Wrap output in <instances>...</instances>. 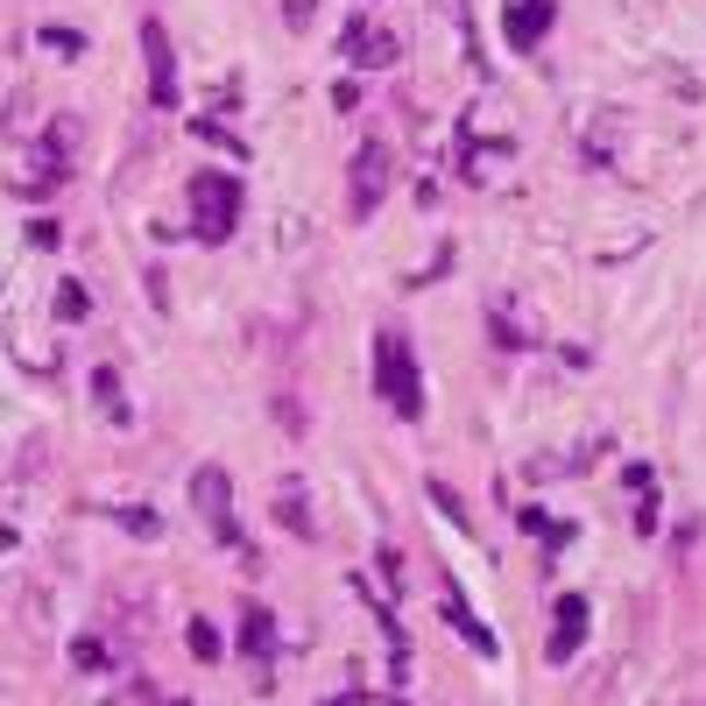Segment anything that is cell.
<instances>
[{"label": "cell", "instance_id": "obj_17", "mask_svg": "<svg viewBox=\"0 0 706 706\" xmlns=\"http://www.w3.org/2000/svg\"><path fill=\"white\" fill-rule=\"evenodd\" d=\"M431 502H439V508H445V516H453V523H459V530H467V508H459V494H453V488H445V480H431Z\"/></svg>", "mask_w": 706, "mask_h": 706}, {"label": "cell", "instance_id": "obj_5", "mask_svg": "<svg viewBox=\"0 0 706 706\" xmlns=\"http://www.w3.org/2000/svg\"><path fill=\"white\" fill-rule=\"evenodd\" d=\"M79 142V120H50V134H43L36 148V177H28V191H57L64 184V148Z\"/></svg>", "mask_w": 706, "mask_h": 706}, {"label": "cell", "instance_id": "obj_6", "mask_svg": "<svg viewBox=\"0 0 706 706\" xmlns=\"http://www.w3.org/2000/svg\"><path fill=\"white\" fill-rule=\"evenodd\" d=\"M382 191H388V156H382V148L368 142V148H360V156H354V219H368Z\"/></svg>", "mask_w": 706, "mask_h": 706}, {"label": "cell", "instance_id": "obj_9", "mask_svg": "<svg viewBox=\"0 0 706 706\" xmlns=\"http://www.w3.org/2000/svg\"><path fill=\"white\" fill-rule=\"evenodd\" d=\"M579 643H587V600L565 594V600H559V629H551V657L565 665V657H573Z\"/></svg>", "mask_w": 706, "mask_h": 706}, {"label": "cell", "instance_id": "obj_15", "mask_svg": "<svg viewBox=\"0 0 706 706\" xmlns=\"http://www.w3.org/2000/svg\"><path fill=\"white\" fill-rule=\"evenodd\" d=\"M71 665H79V671H107V643H99V636H79V643H71Z\"/></svg>", "mask_w": 706, "mask_h": 706}, {"label": "cell", "instance_id": "obj_16", "mask_svg": "<svg viewBox=\"0 0 706 706\" xmlns=\"http://www.w3.org/2000/svg\"><path fill=\"white\" fill-rule=\"evenodd\" d=\"M107 706H177V699H163V693H148V685H120V693Z\"/></svg>", "mask_w": 706, "mask_h": 706}, {"label": "cell", "instance_id": "obj_2", "mask_svg": "<svg viewBox=\"0 0 706 706\" xmlns=\"http://www.w3.org/2000/svg\"><path fill=\"white\" fill-rule=\"evenodd\" d=\"M240 227V177L234 170H199L191 177V234L205 240V248H219V240H234Z\"/></svg>", "mask_w": 706, "mask_h": 706}, {"label": "cell", "instance_id": "obj_20", "mask_svg": "<svg viewBox=\"0 0 706 706\" xmlns=\"http://www.w3.org/2000/svg\"><path fill=\"white\" fill-rule=\"evenodd\" d=\"M120 523H128V530H134V537H156V530H163V523H156V516H148V508H120Z\"/></svg>", "mask_w": 706, "mask_h": 706}, {"label": "cell", "instance_id": "obj_8", "mask_svg": "<svg viewBox=\"0 0 706 706\" xmlns=\"http://www.w3.org/2000/svg\"><path fill=\"white\" fill-rule=\"evenodd\" d=\"M347 57L360 71H388L396 64V36L388 28H368V22H354V36H347Z\"/></svg>", "mask_w": 706, "mask_h": 706}, {"label": "cell", "instance_id": "obj_19", "mask_svg": "<svg viewBox=\"0 0 706 706\" xmlns=\"http://www.w3.org/2000/svg\"><path fill=\"white\" fill-rule=\"evenodd\" d=\"M191 650H199V657H219V629L213 622H191Z\"/></svg>", "mask_w": 706, "mask_h": 706}, {"label": "cell", "instance_id": "obj_11", "mask_svg": "<svg viewBox=\"0 0 706 706\" xmlns=\"http://www.w3.org/2000/svg\"><path fill=\"white\" fill-rule=\"evenodd\" d=\"M445 622H453V629H459V636L474 643L480 657H494V636H488V629L474 622V608H467V600H459V594H445Z\"/></svg>", "mask_w": 706, "mask_h": 706}, {"label": "cell", "instance_id": "obj_12", "mask_svg": "<svg viewBox=\"0 0 706 706\" xmlns=\"http://www.w3.org/2000/svg\"><path fill=\"white\" fill-rule=\"evenodd\" d=\"M93 396H99V410H107L113 424H128V417H134L128 396H120V374H113V368H93Z\"/></svg>", "mask_w": 706, "mask_h": 706}, {"label": "cell", "instance_id": "obj_18", "mask_svg": "<svg viewBox=\"0 0 706 706\" xmlns=\"http://www.w3.org/2000/svg\"><path fill=\"white\" fill-rule=\"evenodd\" d=\"M283 523H290V530H297V537H311V516H304V502H297V488H290V494H283Z\"/></svg>", "mask_w": 706, "mask_h": 706}, {"label": "cell", "instance_id": "obj_7", "mask_svg": "<svg viewBox=\"0 0 706 706\" xmlns=\"http://www.w3.org/2000/svg\"><path fill=\"white\" fill-rule=\"evenodd\" d=\"M551 0H508V50H537V36L551 28Z\"/></svg>", "mask_w": 706, "mask_h": 706}, {"label": "cell", "instance_id": "obj_14", "mask_svg": "<svg viewBox=\"0 0 706 706\" xmlns=\"http://www.w3.org/2000/svg\"><path fill=\"white\" fill-rule=\"evenodd\" d=\"M43 50H57V57H85V36H79V28H43Z\"/></svg>", "mask_w": 706, "mask_h": 706}, {"label": "cell", "instance_id": "obj_13", "mask_svg": "<svg viewBox=\"0 0 706 706\" xmlns=\"http://www.w3.org/2000/svg\"><path fill=\"white\" fill-rule=\"evenodd\" d=\"M85 311H93V297H85V283H64V290H57V319H64V325H79Z\"/></svg>", "mask_w": 706, "mask_h": 706}, {"label": "cell", "instance_id": "obj_10", "mask_svg": "<svg viewBox=\"0 0 706 706\" xmlns=\"http://www.w3.org/2000/svg\"><path fill=\"white\" fill-rule=\"evenodd\" d=\"M268 643H276L268 614H262V608H248V614H240V657H248V665H262V679H268Z\"/></svg>", "mask_w": 706, "mask_h": 706}, {"label": "cell", "instance_id": "obj_1", "mask_svg": "<svg viewBox=\"0 0 706 706\" xmlns=\"http://www.w3.org/2000/svg\"><path fill=\"white\" fill-rule=\"evenodd\" d=\"M374 396L396 417H424V374H417V354L403 333H374Z\"/></svg>", "mask_w": 706, "mask_h": 706}, {"label": "cell", "instance_id": "obj_21", "mask_svg": "<svg viewBox=\"0 0 706 706\" xmlns=\"http://www.w3.org/2000/svg\"><path fill=\"white\" fill-rule=\"evenodd\" d=\"M283 22H290V28H311V0H283Z\"/></svg>", "mask_w": 706, "mask_h": 706}, {"label": "cell", "instance_id": "obj_4", "mask_svg": "<svg viewBox=\"0 0 706 706\" xmlns=\"http://www.w3.org/2000/svg\"><path fill=\"white\" fill-rule=\"evenodd\" d=\"M142 57H148V99L170 113L177 107V57H170V28L163 22H142Z\"/></svg>", "mask_w": 706, "mask_h": 706}, {"label": "cell", "instance_id": "obj_3", "mask_svg": "<svg viewBox=\"0 0 706 706\" xmlns=\"http://www.w3.org/2000/svg\"><path fill=\"white\" fill-rule=\"evenodd\" d=\"M191 502H199L205 530H213L227 551H240V559H248V537H240V523H234V488H227V467H199V474H191Z\"/></svg>", "mask_w": 706, "mask_h": 706}]
</instances>
